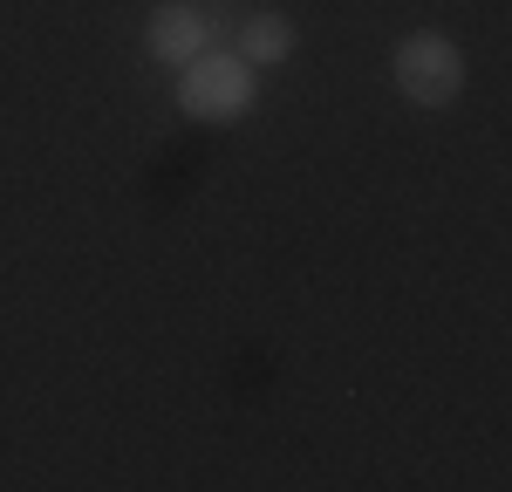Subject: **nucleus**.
<instances>
[{
	"label": "nucleus",
	"instance_id": "f257e3e1",
	"mask_svg": "<svg viewBox=\"0 0 512 492\" xmlns=\"http://www.w3.org/2000/svg\"><path fill=\"white\" fill-rule=\"evenodd\" d=\"M260 103V69L239 48H205L178 69V110L192 123H239Z\"/></svg>",
	"mask_w": 512,
	"mask_h": 492
},
{
	"label": "nucleus",
	"instance_id": "f03ea898",
	"mask_svg": "<svg viewBox=\"0 0 512 492\" xmlns=\"http://www.w3.org/2000/svg\"><path fill=\"white\" fill-rule=\"evenodd\" d=\"M390 76H396V89H403V103H417V110H451V103L465 96L472 69H465V48H458L451 35L417 28V35L396 41Z\"/></svg>",
	"mask_w": 512,
	"mask_h": 492
},
{
	"label": "nucleus",
	"instance_id": "7ed1b4c3",
	"mask_svg": "<svg viewBox=\"0 0 512 492\" xmlns=\"http://www.w3.org/2000/svg\"><path fill=\"white\" fill-rule=\"evenodd\" d=\"M144 48L158 55L164 69H185L192 55L212 48V21H205V7H192V0H164L158 14L144 21Z\"/></svg>",
	"mask_w": 512,
	"mask_h": 492
},
{
	"label": "nucleus",
	"instance_id": "20e7f679",
	"mask_svg": "<svg viewBox=\"0 0 512 492\" xmlns=\"http://www.w3.org/2000/svg\"><path fill=\"white\" fill-rule=\"evenodd\" d=\"M239 55L253 62V69H274L294 55V21L287 14H246L239 21Z\"/></svg>",
	"mask_w": 512,
	"mask_h": 492
}]
</instances>
